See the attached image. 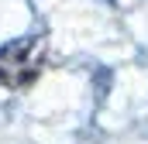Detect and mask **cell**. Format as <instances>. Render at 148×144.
<instances>
[{
  "mask_svg": "<svg viewBox=\"0 0 148 144\" xmlns=\"http://www.w3.org/2000/svg\"><path fill=\"white\" fill-rule=\"evenodd\" d=\"M48 45L41 35H21L0 45V86L10 93H28L45 72Z\"/></svg>",
  "mask_w": 148,
  "mask_h": 144,
  "instance_id": "6da1fadb",
  "label": "cell"
}]
</instances>
